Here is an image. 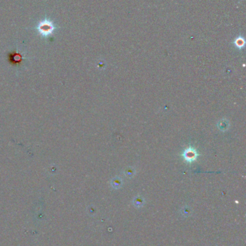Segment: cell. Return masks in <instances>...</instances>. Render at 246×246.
I'll return each mask as SVG.
<instances>
[{
    "label": "cell",
    "mask_w": 246,
    "mask_h": 246,
    "mask_svg": "<svg viewBox=\"0 0 246 246\" xmlns=\"http://www.w3.org/2000/svg\"><path fill=\"white\" fill-rule=\"evenodd\" d=\"M235 46L238 47L239 48H242L244 47L245 45V40L242 36H238L234 41Z\"/></svg>",
    "instance_id": "cell-2"
},
{
    "label": "cell",
    "mask_w": 246,
    "mask_h": 246,
    "mask_svg": "<svg viewBox=\"0 0 246 246\" xmlns=\"http://www.w3.org/2000/svg\"><path fill=\"white\" fill-rule=\"evenodd\" d=\"M185 158L188 161H192L196 158V153L193 151H188L185 153Z\"/></svg>",
    "instance_id": "cell-3"
},
{
    "label": "cell",
    "mask_w": 246,
    "mask_h": 246,
    "mask_svg": "<svg viewBox=\"0 0 246 246\" xmlns=\"http://www.w3.org/2000/svg\"><path fill=\"white\" fill-rule=\"evenodd\" d=\"M55 29L56 27L53 23L48 19H45L44 20L41 21L37 27V30H38L39 33L41 36L45 37H47L52 34Z\"/></svg>",
    "instance_id": "cell-1"
}]
</instances>
